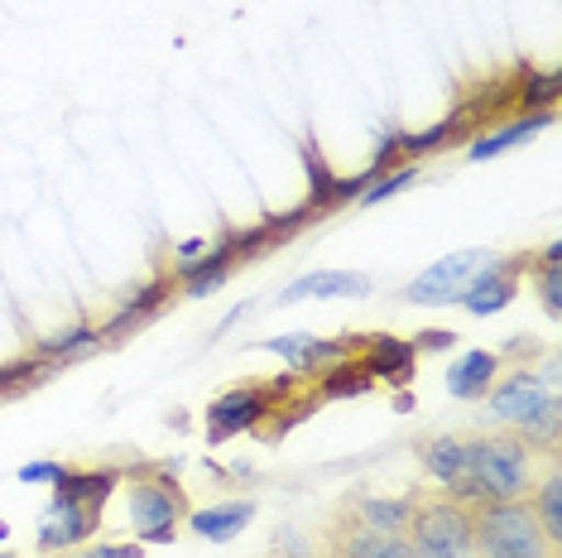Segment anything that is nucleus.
I'll use <instances>...</instances> for the list:
<instances>
[{
	"instance_id": "39448f33",
	"label": "nucleus",
	"mask_w": 562,
	"mask_h": 558,
	"mask_svg": "<svg viewBox=\"0 0 562 558\" xmlns=\"http://www.w3.org/2000/svg\"><path fill=\"white\" fill-rule=\"evenodd\" d=\"M279 386H236V390H226L222 400H212V410H207V434L222 443V438H232V434H246V428H255L265 418V410L279 400L274 395Z\"/></svg>"
},
{
	"instance_id": "f257e3e1",
	"label": "nucleus",
	"mask_w": 562,
	"mask_h": 558,
	"mask_svg": "<svg viewBox=\"0 0 562 558\" xmlns=\"http://www.w3.org/2000/svg\"><path fill=\"white\" fill-rule=\"evenodd\" d=\"M558 458H543L533 443H524L519 434H481L467 438V477L452 487L457 501L485 505V501H524L539 477Z\"/></svg>"
},
{
	"instance_id": "a878e982",
	"label": "nucleus",
	"mask_w": 562,
	"mask_h": 558,
	"mask_svg": "<svg viewBox=\"0 0 562 558\" xmlns=\"http://www.w3.org/2000/svg\"><path fill=\"white\" fill-rule=\"evenodd\" d=\"M418 347H452V337H447V333H428Z\"/></svg>"
},
{
	"instance_id": "b1692460",
	"label": "nucleus",
	"mask_w": 562,
	"mask_h": 558,
	"mask_svg": "<svg viewBox=\"0 0 562 558\" xmlns=\"http://www.w3.org/2000/svg\"><path fill=\"white\" fill-rule=\"evenodd\" d=\"M87 558H145V549H139V544H106V549H97Z\"/></svg>"
},
{
	"instance_id": "a211bd4d",
	"label": "nucleus",
	"mask_w": 562,
	"mask_h": 558,
	"mask_svg": "<svg viewBox=\"0 0 562 558\" xmlns=\"http://www.w3.org/2000/svg\"><path fill=\"white\" fill-rule=\"evenodd\" d=\"M553 121V111H539V116H519V121H509L505 131H491V135H481L476 145L467 149L471 159H491V155H501V149H509V145H519V140H529V135H539L543 125Z\"/></svg>"
},
{
	"instance_id": "423d86ee",
	"label": "nucleus",
	"mask_w": 562,
	"mask_h": 558,
	"mask_svg": "<svg viewBox=\"0 0 562 558\" xmlns=\"http://www.w3.org/2000/svg\"><path fill=\"white\" fill-rule=\"evenodd\" d=\"M485 260V250H457V256L438 260L432 270H424V279H414V284L404 289L408 303H452L467 294V279L471 270Z\"/></svg>"
},
{
	"instance_id": "dca6fc26",
	"label": "nucleus",
	"mask_w": 562,
	"mask_h": 558,
	"mask_svg": "<svg viewBox=\"0 0 562 558\" xmlns=\"http://www.w3.org/2000/svg\"><path fill=\"white\" fill-rule=\"evenodd\" d=\"M366 347H370L366 376H385V380H394V386H404V380L414 376L418 347H408V342H390V337H375V342H366Z\"/></svg>"
},
{
	"instance_id": "412c9836",
	"label": "nucleus",
	"mask_w": 562,
	"mask_h": 558,
	"mask_svg": "<svg viewBox=\"0 0 562 558\" xmlns=\"http://www.w3.org/2000/svg\"><path fill=\"white\" fill-rule=\"evenodd\" d=\"M366 386H370V376L366 371H351V366L341 361V371L323 380V395H361Z\"/></svg>"
},
{
	"instance_id": "ddd939ff",
	"label": "nucleus",
	"mask_w": 562,
	"mask_h": 558,
	"mask_svg": "<svg viewBox=\"0 0 562 558\" xmlns=\"http://www.w3.org/2000/svg\"><path fill=\"white\" fill-rule=\"evenodd\" d=\"M327 294H351V299H361L370 294V279L366 275H356V270H327V275H308V279H299V284H289L284 303H299V299H327Z\"/></svg>"
},
{
	"instance_id": "bb28decb",
	"label": "nucleus",
	"mask_w": 562,
	"mask_h": 558,
	"mask_svg": "<svg viewBox=\"0 0 562 558\" xmlns=\"http://www.w3.org/2000/svg\"><path fill=\"white\" fill-rule=\"evenodd\" d=\"M317 558H347V554H337V549H323V554H317Z\"/></svg>"
},
{
	"instance_id": "cd10ccee",
	"label": "nucleus",
	"mask_w": 562,
	"mask_h": 558,
	"mask_svg": "<svg viewBox=\"0 0 562 558\" xmlns=\"http://www.w3.org/2000/svg\"><path fill=\"white\" fill-rule=\"evenodd\" d=\"M0 558H15V554H0Z\"/></svg>"
},
{
	"instance_id": "9d476101",
	"label": "nucleus",
	"mask_w": 562,
	"mask_h": 558,
	"mask_svg": "<svg viewBox=\"0 0 562 558\" xmlns=\"http://www.w3.org/2000/svg\"><path fill=\"white\" fill-rule=\"evenodd\" d=\"M265 351H279L284 361H293L299 371H323V366H341L347 361V342H317L308 333L299 337H270Z\"/></svg>"
},
{
	"instance_id": "6ab92c4d",
	"label": "nucleus",
	"mask_w": 562,
	"mask_h": 558,
	"mask_svg": "<svg viewBox=\"0 0 562 558\" xmlns=\"http://www.w3.org/2000/svg\"><path fill=\"white\" fill-rule=\"evenodd\" d=\"M232 265H236V250H232V246L212 250V256L202 260L198 270H188V284H183V289H188V294H193V299H198V294H207V289H216L226 275H232Z\"/></svg>"
},
{
	"instance_id": "0eeeda50",
	"label": "nucleus",
	"mask_w": 562,
	"mask_h": 558,
	"mask_svg": "<svg viewBox=\"0 0 562 558\" xmlns=\"http://www.w3.org/2000/svg\"><path fill=\"white\" fill-rule=\"evenodd\" d=\"M327 549H337V554H347V558H418L414 549H408L404 535H380V529L361 525L351 511H341L337 520H331Z\"/></svg>"
},
{
	"instance_id": "aec40b11",
	"label": "nucleus",
	"mask_w": 562,
	"mask_h": 558,
	"mask_svg": "<svg viewBox=\"0 0 562 558\" xmlns=\"http://www.w3.org/2000/svg\"><path fill=\"white\" fill-rule=\"evenodd\" d=\"M414 179H418V164H404L400 174H390V179H380L375 188H366L361 202H366V208H375V202H385L390 193H400V188H404V183H414Z\"/></svg>"
},
{
	"instance_id": "f8f14e48",
	"label": "nucleus",
	"mask_w": 562,
	"mask_h": 558,
	"mask_svg": "<svg viewBox=\"0 0 562 558\" xmlns=\"http://www.w3.org/2000/svg\"><path fill=\"white\" fill-rule=\"evenodd\" d=\"M347 511L361 520V525L370 529H380V535H404V525H408V511H414V496H356Z\"/></svg>"
},
{
	"instance_id": "f03ea898",
	"label": "nucleus",
	"mask_w": 562,
	"mask_h": 558,
	"mask_svg": "<svg viewBox=\"0 0 562 558\" xmlns=\"http://www.w3.org/2000/svg\"><path fill=\"white\" fill-rule=\"evenodd\" d=\"M408 496H414V511H408V525H404L408 549L418 558H476L467 501H457L447 487H418Z\"/></svg>"
},
{
	"instance_id": "f3484780",
	"label": "nucleus",
	"mask_w": 562,
	"mask_h": 558,
	"mask_svg": "<svg viewBox=\"0 0 562 558\" xmlns=\"http://www.w3.org/2000/svg\"><path fill=\"white\" fill-rule=\"evenodd\" d=\"M116 481H121L116 467H97V472H72V467H63L58 496L63 501H78V505H101L111 491H116Z\"/></svg>"
},
{
	"instance_id": "4468645a",
	"label": "nucleus",
	"mask_w": 562,
	"mask_h": 558,
	"mask_svg": "<svg viewBox=\"0 0 562 558\" xmlns=\"http://www.w3.org/2000/svg\"><path fill=\"white\" fill-rule=\"evenodd\" d=\"M524 501H529L533 520H539V525H543V535H548V539H553L558 549H562V472H558V462H553V467H548V472L539 477V487H533Z\"/></svg>"
},
{
	"instance_id": "2eb2a0df",
	"label": "nucleus",
	"mask_w": 562,
	"mask_h": 558,
	"mask_svg": "<svg viewBox=\"0 0 562 558\" xmlns=\"http://www.w3.org/2000/svg\"><path fill=\"white\" fill-rule=\"evenodd\" d=\"M250 515H255L250 501H232V505H207V511H193V520H188V525H193L202 539L222 544V539H236L240 529L250 525Z\"/></svg>"
},
{
	"instance_id": "393cba45",
	"label": "nucleus",
	"mask_w": 562,
	"mask_h": 558,
	"mask_svg": "<svg viewBox=\"0 0 562 558\" xmlns=\"http://www.w3.org/2000/svg\"><path fill=\"white\" fill-rule=\"evenodd\" d=\"M202 250H207L202 241H188V246H178V250H173V260H178V265H193V260L202 256Z\"/></svg>"
},
{
	"instance_id": "1a4fd4ad",
	"label": "nucleus",
	"mask_w": 562,
	"mask_h": 558,
	"mask_svg": "<svg viewBox=\"0 0 562 558\" xmlns=\"http://www.w3.org/2000/svg\"><path fill=\"white\" fill-rule=\"evenodd\" d=\"M418 462H424V472L438 481V487L452 491L457 481L467 477V438H462V434L424 438V443H418Z\"/></svg>"
},
{
	"instance_id": "6e6552de",
	"label": "nucleus",
	"mask_w": 562,
	"mask_h": 558,
	"mask_svg": "<svg viewBox=\"0 0 562 558\" xmlns=\"http://www.w3.org/2000/svg\"><path fill=\"white\" fill-rule=\"evenodd\" d=\"M92 529H97V505H78V501L58 496L40 525V549H48V554L72 549V544H82Z\"/></svg>"
},
{
	"instance_id": "9b49d317",
	"label": "nucleus",
	"mask_w": 562,
	"mask_h": 558,
	"mask_svg": "<svg viewBox=\"0 0 562 558\" xmlns=\"http://www.w3.org/2000/svg\"><path fill=\"white\" fill-rule=\"evenodd\" d=\"M501 351H467V357L452 361V371H447V390H452L457 400H481L485 390H491V380L501 376Z\"/></svg>"
},
{
	"instance_id": "5701e85b",
	"label": "nucleus",
	"mask_w": 562,
	"mask_h": 558,
	"mask_svg": "<svg viewBox=\"0 0 562 558\" xmlns=\"http://www.w3.org/2000/svg\"><path fill=\"white\" fill-rule=\"evenodd\" d=\"M58 477H63L58 462H30V467L20 472V481H54V487H58Z\"/></svg>"
},
{
	"instance_id": "20e7f679",
	"label": "nucleus",
	"mask_w": 562,
	"mask_h": 558,
	"mask_svg": "<svg viewBox=\"0 0 562 558\" xmlns=\"http://www.w3.org/2000/svg\"><path fill=\"white\" fill-rule=\"evenodd\" d=\"M125 505H131V525L139 529L145 544H169L178 520L188 511L183 491H178L169 477H149V472H139L131 487H125Z\"/></svg>"
},
{
	"instance_id": "7ed1b4c3",
	"label": "nucleus",
	"mask_w": 562,
	"mask_h": 558,
	"mask_svg": "<svg viewBox=\"0 0 562 558\" xmlns=\"http://www.w3.org/2000/svg\"><path fill=\"white\" fill-rule=\"evenodd\" d=\"M476 558H558V544L543 535L529 501H485L471 505Z\"/></svg>"
},
{
	"instance_id": "4be33fe9",
	"label": "nucleus",
	"mask_w": 562,
	"mask_h": 558,
	"mask_svg": "<svg viewBox=\"0 0 562 558\" xmlns=\"http://www.w3.org/2000/svg\"><path fill=\"white\" fill-rule=\"evenodd\" d=\"M558 284H562V275H558V265H543V270H539V299H543V313H548V319H558V313H562V299H558Z\"/></svg>"
}]
</instances>
